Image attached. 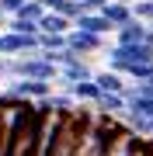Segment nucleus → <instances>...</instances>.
I'll use <instances>...</instances> for the list:
<instances>
[{
  "mask_svg": "<svg viewBox=\"0 0 153 156\" xmlns=\"http://www.w3.org/2000/svg\"><path fill=\"white\" fill-rule=\"evenodd\" d=\"M42 7H46V14H63V7L70 4V0H38Z\"/></svg>",
  "mask_w": 153,
  "mask_h": 156,
  "instance_id": "21",
  "label": "nucleus"
},
{
  "mask_svg": "<svg viewBox=\"0 0 153 156\" xmlns=\"http://www.w3.org/2000/svg\"><path fill=\"white\" fill-rule=\"evenodd\" d=\"M7 31H14V35H42V31H38V24L17 21V17H11V21H7Z\"/></svg>",
  "mask_w": 153,
  "mask_h": 156,
  "instance_id": "16",
  "label": "nucleus"
},
{
  "mask_svg": "<svg viewBox=\"0 0 153 156\" xmlns=\"http://www.w3.org/2000/svg\"><path fill=\"white\" fill-rule=\"evenodd\" d=\"M150 28H153V24H150Z\"/></svg>",
  "mask_w": 153,
  "mask_h": 156,
  "instance_id": "24",
  "label": "nucleus"
},
{
  "mask_svg": "<svg viewBox=\"0 0 153 156\" xmlns=\"http://www.w3.org/2000/svg\"><path fill=\"white\" fill-rule=\"evenodd\" d=\"M14 80H59V66H52L49 59L42 56H24L14 59Z\"/></svg>",
  "mask_w": 153,
  "mask_h": 156,
  "instance_id": "2",
  "label": "nucleus"
},
{
  "mask_svg": "<svg viewBox=\"0 0 153 156\" xmlns=\"http://www.w3.org/2000/svg\"><path fill=\"white\" fill-rule=\"evenodd\" d=\"M132 17L143 24H153V0H136L132 4Z\"/></svg>",
  "mask_w": 153,
  "mask_h": 156,
  "instance_id": "14",
  "label": "nucleus"
},
{
  "mask_svg": "<svg viewBox=\"0 0 153 156\" xmlns=\"http://www.w3.org/2000/svg\"><path fill=\"white\" fill-rule=\"evenodd\" d=\"M101 14L111 21V28L118 31L122 24H129V21H132V4H115V0H108V7H104Z\"/></svg>",
  "mask_w": 153,
  "mask_h": 156,
  "instance_id": "11",
  "label": "nucleus"
},
{
  "mask_svg": "<svg viewBox=\"0 0 153 156\" xmlns=\"http://www.w3.org/2000/svg\"><path fill=\"white\" fill-rule=\"evenodd\" d=\"M87 80H94V69L87 66V59H77L73 66L59 69V80H56V83H59L63 90H73L77 83H87Z\"/></svg>",
  "mask_w": 153,
  "mask_h": 156,
  "instance_id": "6",
  "label": "nucleus"
},
{
  "mask_svg": "<svg viewBox=\"0 0 153 156\" xmlns=\"http://www.w3.org/2000/svg\"><path fill=\"white\" fill-rule=\"evenodd\" d=\"M38 31L42 35H70V31H73V21L63 17V14H46L42 24H38Z\"/></svg>",
  "mask_w": 153,
  "mask_h": 156,
  "instance_id": "12",
  "label": "nucleus"
},
{
  "mask_svg": "<svg viewBox=\"0 0 153 156\" xmlns=\"http://www.w3.org/2000/svg\"><path fill=\"white\" fill-rule=\"evenodd\" d=\"M104 59H108V69L111 73H122L125 76V69L153 62V45L150 42H143V45H111V49H104Z\"/></svg>",
  "mask_w": 153,
  "mask_h": 156,
  "instance_id": "1",
  "label": "nucleus"
},
{
  "mask_svg": "<svg viewBox=\"0 0 153 156\" xmlns=\"http://www.w3.org/2000/svg\"><path fill=\"white\" fill-rule=\"evenodd\" d=\"M63 122H66V115H49L46 122H42V132H38V142H35V156H52L59 142V132H63Z\"/></svg>",
  "mask_w": 153,
  "mask_h": 156,
  "instance_id": "4",
  "label": "nucleus"
},
{
  "mask_svg": "<svg viewBox=\"0 0 153 156\" xmlns=\"http://www.w3.org/2000/svg\"><path fill=\"white\" fill-rule=\"evenodd\" d=\"M125 76H129L132 83H143V80H153V62H143V66H132V69H125Z\"/></svg>",
  "mask_w": 153,
  "mask_h": 156,
  "instance_id": "15",
  "label": "nucleus"
},
{
  "mask_svg": "<svg viewBox=\"0 0 153 156\" xmlns=\"http://www.w3.org/2000/svg\"><path fill=\"white\" fill-rule=\"evenodd\" d=\"M132 94H139V97H150L153 101V80H143V83H129Z\"/></svg>",
  "mask_w": 153,
  "mask_h": 156,
  "instance_id": "18",
  "label": "nucleus"
},
{
  "mask_svg": "<svg viewBox=\"0 0 153 156\" xmlns=\"http://www.w3.org/2000/svg\"><path fill=\"white\" fill-rule=\"evenodd\" d=\"M0 24H7V14H4V11H0Z\"/></svg>",
  "mask_w": 153,
  "mask_h": 156,
  "instance_id": "23",
  "label": "nucleus"
},
{
  "mask_svg": "<svg viewBox=\"0 0 153 156\" xmlns=\"http://www.w3.org/2000/svg\"><path fill=\"white\" fill-rule=\"evenodd\" d=\"M0 76L14 80V59H4V56H0Z\"/></svg>",
  "mask_w": 153,
  "mask_h": 156,
  "instance_id": "22",
  "label": "nucleus"
},
{
  "mask_svg": "<svg viewBox=\"0 0 153 156\" xmlns=\"http://www.w3.org/2000/svg\"><path fill=\"white\" fill-rule=\"evenodd\" d=\"M73 28L77 31H87V35H101V38H108L115 28H111V21H108L104 14H80L77 21H73Z\"/></svg>",
  "mask_w": 153,
  "mask_h": 156,
  "instance_id": "8",
  "label": "nucleus"
},
{
  "mask_svg": "<svg viewBox=\"0 0 153 156\" xmlns=\"http://www.w3.org/2000/svg\"><path fill=\"white\" fill-rule=\"evenodd\" d=\"M94 83H97V90H101V94H125V90H129L125 76H122V73H111V69L94 73Z\"/></svg>",
  "mask_w": 153,
  "mask_h": 156,
  "instance_id": "9",
  "label": "nucleus"
},
{
  "mask_svg": "<svg viewBox=\"0 0 153 156\" xmlns=\"http://www.w3.org/2000/svg\"><path fill=\"white\" fill-rule=\"evenodd\" d=\"M66 49L77 56H91V52H104V38L101 35H87V31H70L66 35Z\"/></svg>",
  "mask_w": 153,
  "mask_h": 156,
  "instance_id": "5",
  "label": "nucleus"
},
{
  "mask_svg": "<svg viewBox=\"0 0 153 156\" xmlns=\"http://www.w3.org/2000/svg\"><path fill=\"white\" fill-rule=\"evenodd\" d=\"M4 97L31 101V104H38V101L52 97V83H49V80H11V87L4 90Z\"/></svg>",
  "mask_w": 153,
  "mask_h": 156,
  "instance_id": "3",
  "label": "nucleus"
},
{
  "mask_svg": "<svg viewBox=\"0 0 153 156\" xmlns=\"http://www.w3.org/2000/svg\"><path fill=\"white\" fill-rule=\"evenodd\" d=\"M70 94H73V101H77V104L94 108V104H97V97H101V90H97V83H94V80H87V83H77Z\"/></svg>",
  "mask_w": 153,
  "mask_h": 156,
  "instance_id": "13",
  "label": "nucleus"
},
{
  "mask_svg": "<svg viewBox=\"0 0 153 156\" xmlns=\"http://www.w3.org/2000/svg\"><path fill=\"white\" fill-rule=\"evenodd\" d=\"M143 42H150V24L136 21V17L115 31V45H143Z\"/></svg>",
  "mask_w": 153,
  "mask_h": 156,
  "instance_id": "7",
  "label": "nucleus"
},
{
  "mask_svg": "<svg viewBox=\"0 0 153 156\" xmlns=\"http://www.w3.org/2000/svg\"><path fill=\"white\" fill-rule=\"evenodd\" d=\"M97 115H111V118H122L125 115V94H101L94 104Z\"/></svg>",
  "mask_w": 153,
  "mask_h": 156,
  "instance_id": "10",
  "label": "nucleus"
},
{
  "mask_svg": "<svg viewBox=\"0 0 153 156\" xmlns=\"http://www.w3.org/2000/svg\"><path fill=\"white\" fill-rule=\"evenodd\" d=\"M24 4H28V0H0V11H4L7 17H17L24 11Z\"/></svg>",
  "mask_w": 153,
  "mask_h": 156,
  "instance_id": "17",
  "label": "nucleus"
},
{
  "mask_svg": "<svg viewBox=\"0 0 153 156\" xmlns=\"http://www.w3.org/2000/svg\"><path fill=\"white\" fill-rule=\"evenodd\" d=\"M80 14H84V7H80V0H70V4L63 7V17H70V21H77Z\"/></svg>",
  "mask_w": 153,
  "mask_h": 156,
  "instance_id": "20",
  "label": "nucleus"
},
{
  "mask_svg": "<svg viewBox=\"0 0 153 156\" xmlns=\"http://www.w3.org/2000/svg\"><path fill=\"white\" fill-rule=\"evenodd\" d=\"M80 7H84V14H101L108 7V0H80Z\"/></svg>",
  "mask_w": 153,
  "mask_h": 156,
  "instance_id": "19",
  "label": "nucleus"
}]
</instances>
